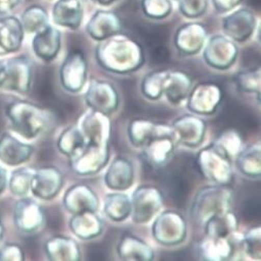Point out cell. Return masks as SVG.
<instances>
[{"mask_svg":"<svg viewBox=\"0 0 261 261\" xmlns=\"http://www.w3.org/2000/svg\"><path fill=\"white\" fill-rule=\"evenodd\" d=\"M33 152L31 145L22 143L9 133L0 136V161L8 166H19L27 162Z\"/></svg>","mask_w":261,"mask_h":261,"instance_id":"277c9868","label":"cell"},{"mask_svg":"<svg viewBox=\"0 0 261 261\" xmlns=\"http://www.w3.org/2000/svg\"><path fill=\"white\" fill-rule=\"evenodd\" d=\"M8 171L7 169L0 165V195H3L6 189L8 188Z\"/></svg>","mask_w":261,"mask_h":261,"instance_id":"2e32d148","label":"cell"},{"mask_svg":"<svg viewBox=\"0 0 261 261\" xmlns=\"http://www.w3.org/2000/svg\"><path fill=\"white\" fill-rule=\"evenodd\" d=\"M32 75V66L28 58L20 56L7 59L0 89L26 94L31 88Z\"/></svg>","mask_w":261,"mask_h":261,"instance_id":"7a4b0ae2","label":"cell"},{"mask_svg":"<svg viewBox=\"0 0 261 261\" xmlns=\"http://www.w3.org/2000/svg\"><path fill=\"white\" fill-rule=\"evenodd\" d=\"M5 232H6V229H5V225H4L3 219H2V214H0V243H2L3 240H4Z\"/></svg>","mask_w":261,"mask_h":261,"instance_id":"e0dca14e","label":"cell"},{"mask_svg":"<svg viewBox=\"0 0 261 261\" xmlns=\"http://www.w3.org/2000/svg\"><path fill=\"white\" fill-rule=\"evenodd\" d=\"M120 29V24L116 16L112 13L98 12L91 20L88 26L90 34L97 38H105Z\"/></svg>","mask_w":261,"mask_h":261,"instance_id":"30bf717a","label":"cell"},{"mask_svg":"<svg viewBox=\"0 0 261 261\" xmlns=\"http://www.w3.org/2000/svg\"><path fill=\"white\" fill-rule=\"evenodd\" d=\"M4 68H5V60H0V84H2V81H3Z\"/></svg>","mask_w":261,"mask_h":261,"instance_id":"ac0fdd59","label":"cell"},{"mask_svg":"<svg viewBox=\"0 0 261 261\" xmlns=\"http://www.w3.org/2000/svg\"><path fill=\"white\" fill-rule=\"evenodd\" d=\"M33 51L43 61L54 59L60 48V33L57 29L47 26L36 32L32 41Z\"/></svg>","mask_w":261,"mask_h":261,"instance_id":"52a82bcc","label":"cell"},{"mask_svg":"<svg viewBox=\"0 0 261 261\" xmlns=\"http://www.w3.org/2000/svg\"><path fill=\"white\" fill-rule=\"evenodd\" d=\"M21 24L25 31L36 33L48 26L47 13L39 7H31L23 14Z\"/></svg>","mask_w":261,"mask_h":261,"instance_id":"7c38bea8","label":"cell"},{"mask_svg":"<svg viewBox=\"0 0 261 261\" xmlns=\"http://www.w3.org/2000/svg\"><path fill=\"white\" fill-rule=\"evenodd\" d=\"M33 172L28 167H20L13 170L8 180L10 192L15 196L24 197L30 191Z\"/></svg>","mask_w":261,"mask_h":261,"instance_id":"8fae6325","label":"cell"},{"mask_svg":"<svg viewBox=\"0 0 261 261\" xmlns=\"http://www.w3.org/2000/svg\"><path fill=\"white\" fill-rule=\"evenodd\" d=\"M61 175L54 167H41L33 172L30 190L41 199L54 197L62 186Z\"/></svg>","mask_w":261,"mask_h":261,"instance_id":"5b68a950","label":"cell"},{"mask_svg":"<svg viewBox=\"0 0 261 261\" xmlns=\"http://www.w3.org/2000/svg\"><path fill=\"white\" fill-rule=\"evenodd\" d=\"M25 255L20 245L15 243H5L0 246V261L24 260Z\"/></svg>","mask_w":261,"mask_h":261,"instance_id":"4fadbf2b","label":"cell"},{"mask_svg":"<svg viewBox=\"0 0 261 261\" xmlns=\"http://www.w3.org/2000/svg\"><path fill=\"white\" fill-rule=\"evenodd\" d=\"M95 2H97V3L101 4V5H109V4L113 3V2H115V0H95Z\"/></svg>","mask_w":261,"mask_h":261,"instance_id":"d6986e66","label":"cell"},{"mask_svg":"<svg viewBox=\"0 0 261 261\" xmlns=\"http://www.w3.org/2000/svg\"><path fill=\"white\" fill-rule=\"evenodd\" d=\"M5 112L14 132L28 140L38 137L48 126L47 112L29 101L14 100Z\"/></svg>","mask_w":261,"mask_h":261,"instance_id":"6da1fadb","label":"cell"},{"mask_svg":"<svg viewBox=\"0 0 261 261\" xmlns=\"http://www.w3.org/2000/svg\"><path fill=\"white\" fill-rule=\"evenodd\" d=\"M14 224L22 233L35 232L43 222L40 206L31 198L21 197L14 206Z\"/></svg>","mask_w":261,"mask_h":261,"instance_id":"3957f363","label":"cell"},{"mask_svg":"<svg viewBox=\"0 0 261 261\" xmlns=\"http://www.w3.org/2000/svg\"><path fill=\"white\" fill-rule=\"evenodd\" d=\"M180 6L187 17H198L206 8V0H180Z\"/></svg>","mask_w":261,"mask_h":261,"instance_id":"5bb4252c","label":"cell"},{"mask_svg":"<svg viewBox=\"0 0 261 261\" xmlns=\"http://www.w3.org/2000/svg\"><path fill=\"white\" fill-rule=\"evenodd\" d=\"M254 19L247 11H240L224 19V29L233 38L242 41L246 39L253 30Z\"/></svg>","mask_w":261,"mask_h":261,"instance_id":"9c48e42d","label":"cell"},{"mask_svg":"<svg viewBox=\"0 0 261 261\" xmlns=\"http://www.w3.org/2000/svg\"><path fill=\"white\" fill-rule=\"evenodd\" d=\"M24 0H0V13L7 14L13 11Z\"/></svg>","mask_w":261,"mask_h":261,"instance_id":"9a60e30c","label":"cell"},{"mask_svg":"<svg viewBox=\"0 0 261 261\" xmlns=\"http://www.w3.org/2000/svg\"><path fill=\"white\" fill-rule=\"evenodd\" d=\"M82 15L83 11L79 0H59L53 10L55 23L70 28L80 26Z\"/></svg>","mask_w":261,"mask_h":261,"instance_id":"ba28073f","label":"cell"},{"mask_svg":"<svg viewBox=\"0 0 261 261\" xmlns=\"http://www.w3.org/2000/svg\"><path fill=\"white\" fill-rule=\"evenodd\" d=\"M24 29L14 17L0 19V56L17 52L22 45Z\"/></svg>","mask_w":261,"mask_h":261,"instance_id":"8992f818","label":"cell"}]
</instances>
